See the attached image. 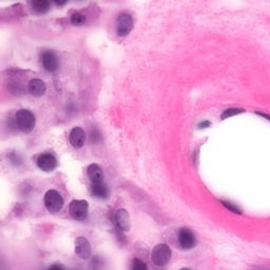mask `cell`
Masks as SVG:
<instances>
[{
	"instance_id": "18",
	"label": "cell",
	"mask_w": 270,
	"mask_h": 270,
	"mask_svg": "<svg viewBox=\"0 0 270 270\" xmlns=\"http://www.w3.org/2000/svg\"><path fill=\"white\" fill-rule=\"evenodd\" d=\"M221 204L224 206L226 209H228L229 211H231L233 213L236 214H242V210L238 207L237 205H235L234 203L228 202V201H221Z\"/></svg>"
},
{
	"instance_id": "4",
	"label": "cell",
	"mask_w": 270,
	"mask_h": 270,
	"mask_svg": "<svg viewBox=\"0 0 270 270\" xmlns=\"http://www.w3.org/2000/svg\"><path fill=\"white\" fill-rule=\"evenodd\" d=\"M69 212L76 221H85L89 214V203L85 200H73L69 206Z\"/></svg>"
},
{
	"instance_id": "17",
	"label": "cell",
	"mask_w": 270,
	"mask_h": 270,
	"mask_svg": "<svg viewBox=\"0 0 270 270\" xmlns=\"http://www.w3.org/2000/svg\"><path fill=\"white\" fill-rule=\"evenodd\" d=\"M131 270H148V266L144 261L134 258L131 263Z\"/></svg>"
},
{
	"instance_id": "14",
	"label": "cell",
	"mask_w": 270,
	"mask_h": 270,
	"mask_svg": "<svg viewBox=\"0 0 270 270\" xmlns=\"http://www.w3.org/2000/svg\"><path fill=\"white\" fill-rule=\"evenodd\" d=\"M91 194L93 197H95L97 199L105 200L109 197V190H108L107 185L102 182L99 184H92Z\"/></svg>"
},
{
	"instance_id": "23",
	"label": "cell",
	"mask_w": 270,
	"mask_h": 270,
	"mask_svg": "<svg viewBox=\"0 0 270 270\" xmlns=\"http://www.w3.org/2000/svg\"><path fill=\"white\" fill-rule=\"evenodd\" d=\"M179 270H192V269H190V268H188V267H183V268H181Z\"/></svg>"
},
{
	"instance_id": "9",
	"label": "cell",
	"mask_w": 270,
	"mask_h": 270,
	"mask_svg": "<svg viewBox=\"0 0 270 270\" xmlns=\"http://www.w3.org/2000/svg\"><path fill=\"white\" fill-rule=\"evenodd\" d=\"M37 166L40 167V169L46 172H51L56 169L57 167V160L53 154L45 153L38 158L37 160Z\"/></svg>"
},
{
	"instance_id": "5",
	"label": "cell",
	"mask_w": 270,
	"mask_h": 270,
	"mask_svg": "<svg viewBox=\"0 0 270 270\" xmlns=\"http://www.w3.org/2000/svg\"><path fill=\"white\" fill-rule=\"evenodd\" d=\"M177 240H178L179 246H181L182 249L184 250L194 249L197 246V243H198L196 235L192 233V230L186 227L179 229L178 235H177Z\"/></svg>"
},
{
	"instance_id": "15",
	"label": "cell",
	"mask_w": 270,
	"mask_h": 270,
	"mask_svg": "<svg viewBox=\"0 0 270 270\" xmlns=\"http://www.w3.org/2000/svg\"><path fill=\"white\" fill-rule=\"evenodd\" d=\"M32 11L37 15L46 14V13L50 10V4L46 0H36L31 4Z\"/></svg>"
},
{
	"instance_id": "3",
	"label": "cell",
	"mask_w": 270,
	"mask_h": 270,
	"mask_svg": "<svg viewBox=\"0 0 270 270\" xmlns=\"http://www.w3.org/2000/svg\"><path fill=\"white\" fill-rule=\"evenodd\" d=\"M44 202L47 210L53 214L59 212L63 207V204H65V201H63L61 195L57 190L54 189H51L47 192L45 195Z\"/></svg>"
},
{
	"instance_id": "20",
	"label": "cell",
	"mask_w": 270,
	"mask_h": 270,
	"mask_svg": "<svg viewBox=\"0 0 270 270\" xmlns=\"http://www.w3.org/2000/svg\"><path fill=\"white\" fill-rule=\"evenodd\" d=\"M91 140L94 141V143H97V141L100 140V133L98 132L97 129L92 130V132H91Z\"/></svg>"
},
{
	"instance_id": "6",
	"label": "cell",
	"mask_w": 270,
	"mask_h": 270,
	"mask_svg": "<svg viewBox=\"0 0 270 270\" xmlns=\"http://www.w3.org/2000/svg\"><path fill=\"white\" fill-rule=\"evenodd\" d=\"M74 251L80 259L88 260V259L91 258V255H92L91 244H90V242L87 238L79 237L75 240Z\"/></svg>"
},
{
	"instance_id": "13",
	"label": "cell",
	"mask_w": 270,
	"mask_h": 270,
	"mask_svg": "<svg viewBox=\"0 0 270 270\" xmlns=\"http://www.w3.org/2000/svg\"><path fill=\"white\" fill-rule=\"evenodd\" d=\"M28 88H29V92L34 97H41L47 91V86H46L45 82H43L42 80H38V79H34V80L30 81Z\"/></svg>"
},
{
	"instance_id": "11",
	"label": "cell",
	"mask_w": 270,
	"mask_h": 270,
	"mask_svg": "<svg viewBox=\"0 0 270 270\" xmlns=\"http://www.w3.org/2000/svg\"><path fill=\"white\" fill-rule=\"evenodd\" d=\"M42 62L44 68L49 72H54L58 68V58L52 51H46L42 55Z\"/></svg>"
},
{
	"instance_id": "21",
	"label": "cell",
	"mask_w": 270,
	"mask_h": 270,
	"mask_svg": "<svg viewBox=\"0 0 270 270\" xmlns=\"http://www.w3.org/2000/svg\"><path fill=\"white\" fill-rule=\"evenodd\" d=\"M48 270H67V268H66L65 266H63V265H61V264L56 263V264L51 265V266L48 268Z\"/></svg>"
},
{
	"instance_id": "2",
	"label": "cell",
	"mask_w": 270,
	"mask_h": 270,
	"mask_svg": "<svg viewBox=\"0 0 270 270\" xmlns=\"http://www.w3.org/2000/svg\"><path fill=\"white\" fill-rule=\"evenodd\" d=\"M15 121H16V125L18 127V129L22 131L23 133L32 132L36 126L35 115L31 111L25 110V109L19 110L16 113Z\"/></svg>"
},
{
	"instance_id": "19",
	"label": "cell",
	"mask_w": 270,
	"mask_h": 270,
	"mask_svg": "<svg viewBox=\"0 0 270 270\" xmlns=\"http://www.w3.org/2000/svg\"><path fill=\"white\" fill-rule=\"evenodd\" d=\"M242 112H244V110H242V109H227L222 114V120H226L230 117H234V115H237V114L242 113Z\"/></svg>"
},
{
	"instance_id": "1",
	"label": "cell",
	"mask_w": 270,
	"mask_h": 270,
	"mask_svg": "<svg viewBox=\"0 0 270 270\" xmlns=\"http://www.w3.org/2000/svg\"><path fill=\"white\" fill-rule=\"evenodd\" d=\"M172 258V250L167 244H159L152 249L151 261L158 267H164L170 262Z\"/></svg>"
},
{
	"instance_id": "16",
	"label": "cell",
	"mask_w": 270,
	"mask_h": 270,
	"mask_svg": "<svg viewBox=\"0 0 270 270\" xmlns=\"http://www.w3.org/2000/svg\"><path fill=\"white\" fill-rule=\"evenodd\" d=\"M86 17L81 14V13H75L71 16V23L73 25H76V27H81V25H84L86 23Z\"/></svg>"
},
{
	"instance_id": "12",
	"label": "cell",
	"mask_w": 270,
	"mask_h": 270,
	"mask_svg": "<svg viewBox=\"0 0 270 270\" xmlns=\"http://www.w3.org/2000/svg\"><path fill=\"white\" fill-rule=\"evenodd\" d=\"M87 174L92 184H99L104 182V171L97 164H91L87 169Z\"/></svg>"
},
{
	"instance_id": "7",
	"label": "cell",
	"mask_w": 270,
	"mask_h": 270,
	"mask_svg": "<svg viewBox=\"0 0 270 270\" xmlns=\"http://www.w3.org/2000/svg\"><path fill=\"white\" fill-rule=\"evenodd\" d=\"M114 222L122 233H129L131 229V217L126 209H119L114 214Z\"/></svg>"
},
{
	"instance_id": "8",
	"label": "cell",
	"mask_w": 270,
	"mask_h": 270,
	"mask_svg": "<svg viewBox=\"0 0 270 270\" xmlns=\"http://www.w3.org/2000/svg\"><path fill=\"white\" fill-rule=\"evenodd\" d=\"M133 28V19L130 14L123 13L118 18L117 21V33L121 37L129 35Z\"/></svg>"
},
{
	"instance_id": "10",
	"label": "cell",
	"mask_w": 270,
	"mask_h": 270,
	"mask_svg": "<svg viewBox=\"0 0 270 270\" xmlns=\"http://www.w3.org/2000/svg\"><path fill=\"white\" fill-rule=\"evenodd\" d=\"M69 140H70V144L72 145L73 148L81 149L85 145L86 133L80 127L73 128L70 132V135H69Z\"/></svg>"
},
{
	"instance_id": "22",
	"label": "cell",
	"mask_w": 270,
	"mask_h": 270,
	"mask_svg": "<svg viewBox=\"0 0 270 270\" xmlns=\"http://www.w3.org/2000/svg\"><path fill=\"white\" fill-rule=\"evenodd\" d=\"M208 126H210V123H209V122H204V123H202L201 125H199L200 128H207Z\"/></svg>"
}]
</instances>
